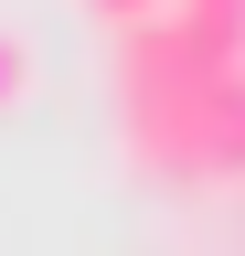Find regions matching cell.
<instances>
[{"instance_id": "cell-1", "label": "cell", "mask_w": 245, "mask_h": 256, "mask_svg": "<svg viewBox=\"0 0 245 256\" xmlns=\"http://www.w3.org/2000/svg\"><path fill=\"white\" fill-rule=\"evenodd\" d=\"M117 139L160 182H245V64L160 96H117Z\"/></svg>"}, {"instance_id": "cell-2", "label": "cell", "mask_w": 245, "mask_h": 256, "mask_svg": "<svg viewBox=\"0 0 245 256\" xmlns=\"http://www.w3.org/2000/svg\"><path fill=\"white\" fill-rule=\"evenodd\" d=\"M21 96H32V43L0 22V107H21Z\"/></svg>"}, {"instance_id": "cell-3", "label": "cell", "mask_w": 245, "mask_h": 256, "mask_svg": "<svg viewBox=\"0 0 245 256\" xmlns=\"http://www.w3.org/2000/svg\"><path fill=\"white\" fill-rule=\"evenodd\" d=\"M85 11H96L107 32H128V22H149V11H171V0H85Z\"/></svg>"}]
</instances>
